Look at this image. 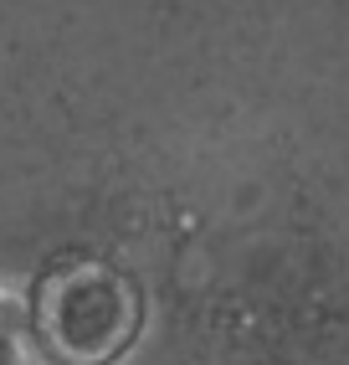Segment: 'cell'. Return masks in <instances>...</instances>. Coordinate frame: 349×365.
Returning a JSON list of instances; mask_svg holds the SVG:
<instances>
[{
  "label": "cell",
  "instance_id": "6da1fadb",
  "mask_svg": "<svg viewBox=\"0 0 349 365\" xmlns=\"http://www.w3.org/2000/svg\"><path fill=\"white\" fill-rule=\"evenodd\" d=\"M36 329L62 360L103 365L139 334V294L108 262H62L36 294Z\"/></svg>",
  "mask_w": 349,
  "mask_h": 365
},
{
  "label": "cell",
  "instance_id": "7a4b0ae2",
  "mask_svg": "<svg viewBox=\"0 0 349 365\" xmlns=\"http://www.w3.org/2000/svg\"><path fill=\"white\" fill-rule=\"evenodd\" d=\"M0 365H21V350L11 345V334H0Z\"/></svg>",
  "mask_w": 349,
  "mask_h": 365
},
{
  "label": "cell",
  "instance_id": "3957f363",
  "mask_svg": "<svg viewBox=\"0 0 349 365\" xmlns=\"http://www.w3.org/2000/svg\"><path fill=\"white\" fill-rule=\"evenodd\" d=\"M67 365H72V360H67Z\"/></svg>",
  "mask_w": 349,
  "mask_h": 365
}]
</instances>
